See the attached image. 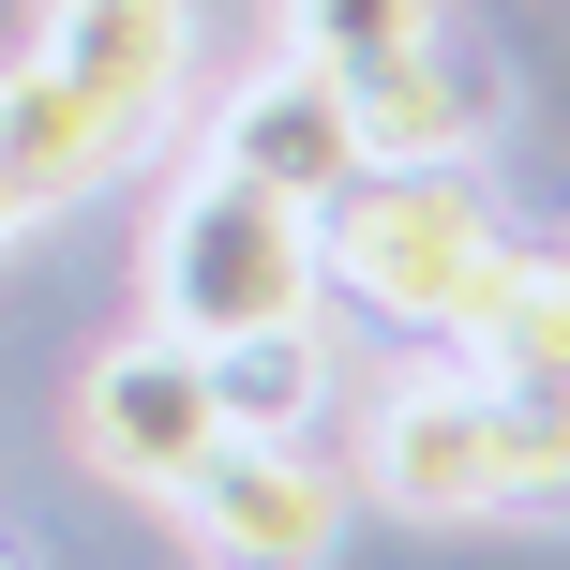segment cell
Masks as SVG:
<instances>
[{"instance_id":"cell-1","label":"cell","mask_w":570,"mask_h":570,"mask_svg":"<svg viewBox=\"0 0 570 570\" xmlns=\"http://www.w3.org/2000/svg\"><path fill=\"white\" fill-rule=\"evenodd\" d=\"M361 481L421 525H495V511H570V391L495 375L465 345H435L421 375H391L361 421Z\"/></svg>"},{"instance_id":"cell-13","label":"cell","mask_w":570,"mask_h":570,"mask_svg":"<svg viewBox=\"0 0 570 570\" xmlns=\"http://www.w3.org/2000/svg\"><path fill=\"white\" fill-rule=\"evenodd\" d=\"M0 570H30V556H16V541H0Z\"/></svg>"},{"instance_id":"cell-8","label":"cell","mask_w":570,"mask_h":570,"mask_svg":"<svg viewBox=\"0 0 570 570\" xmlns=\"http://www.w3.org/2000/svg\"><path fill=\"white\" fill-rule=\"evenodd\" d=\"M210 166H240V180H271V196H331L345 166H361V120H345V90L315 76V60H271V76H240L226 90V120H210Z\"/></svg>"},{"instance_id":"cell-4","label":"cell","mask_w":570,"mask_h":570,"mask_svg":"<svg viewBox=\"0 0 570 570\" xmlns=\"http://www.w3.org/2000/svg\"><path fill=\"white\" fill-rule=\"evenodd\" d=\"M285 60H315L345 90L361 166H465L481 150V76L435 0H285Z\"/></svg>"},{"instance_id":"cell-5","label":"cell","mask_w":570,"mask_h":570,"mask_svg":"<svg viewBox=\"0 0 570 570\" xmlns=\"http://www.w3.org/2000/svg\"><path fill=\"white\" fill-rule=\"evenodd\" d=\"M166 511L196 541V570H331V541H345V481L301 435H210V465Z\"/></svg>"},{"instance_id":"cell-11","label":"cell","mask_w":570,"mask_h":570,"mask_svg":"<svg viewBox=\"0 0 570 570\" xmlns=\"http://www.w3.org/2000/svg\"><path fill=\"white\" fill-rule=\"evenodd\" d=\"M465 361L570 391V256H525V240H511V271H495V301H481V331H465Z\"/></svg>"},{"instance_id":"cell-10","label":"cell","mask_w":570,"mask_h":570,"mask_svg":"<svg viewBox=\"0 0 570 570\" xmlns=\"http://www.w3.org/2000/svg\"><path fill=\"white\" fill-rule=\"evenodd\" d=\"M196 361H210L226 435H301L315 405H331V345H315V315H285V331H226V345H196Z\"/></svg>"},{"instance_id":"cell-6","label":"cell","mask_w":570,"mask_h":570,"mask_svg":"<svg viewBox=\"0 0 570 570\" xmlns=\"http://www.w3.org/2000/svg\"><path fill=\"white\" fill-rule=\"evenodd\" d=\"M76 435H90V465H106L120 495H150V511H166V495L210 465V435H226V405H210V361H196L180 331L106 345V361H90V391H76Z\"/></svg>"},{"instance_id":"cell-3","label":"cell","mask_w":570,"mask_h":570,"mask_svg":"<svg viewBox=\"0 0 570 570\" xmlns=\"http://www.w3.org/2000/svg\"><path fill=\"white\" fill-rule=\"evenodd\" d=\"M315 301H331V285H315V210L196 150V180H180L166 226H150V331L226 345V331H285V315H315Z\"/></svg>"},{"instance_id":"cell-2","label":"cell","mask_w":570,"mask_h":570,"mask_svg":"<svg viewBox=\"0 0 570 570\" xmlns=\"http://www.w3.org/2000/svg\"><path fill=\"white\" fill-rule=\"evenodd\" d=\"M495 271H511V226L465 166H345L315 196V285H345L361 315H391L421 345L481 331Z\"/></svg>"},{"instance_id":"cell-7","label":"cell","mask_w":570,"mask_h":570,"mask_svg":"<svg viewBox=\"0 0 570 570\" xmlns=\"http://www.w3.org/2000/svg\"><path fill=\"white\" fill-rule=\"evenodd\" d=\"M30 60H60V76H76L120 136H150V120L180 106L196 16H180V0H46V46H30Z\"/></svg>"},{"instance_id":"cell-9","label":"cell","mask_w":570,"mask_h":570,"mask_svg":"<svg viewBox=\"0 0 570 570\" xmlns=\"http://www.w3.org/2000/svg\"><path fill=\"white\" fill-rule=\"evenodd\" d=\"M120 150H136V136H120V120L90 106L60 60H16V76H0V196H16L30 226H46V210H76Z\"/></svg>"},{"instance_id":"cell-12","label":"cell","mask_w":570,"mask_h":570,"mask_svg":"<svg viewBox=\"0 0 570 570\" xmlns=\"http://www.w3.org/2000/svg\"><path fill=\"white\" fill-rule=\"evenodd\" d=\"M16 240H30V210H16V196H0V256H16Z\"/></svg>"}]
</instances>
